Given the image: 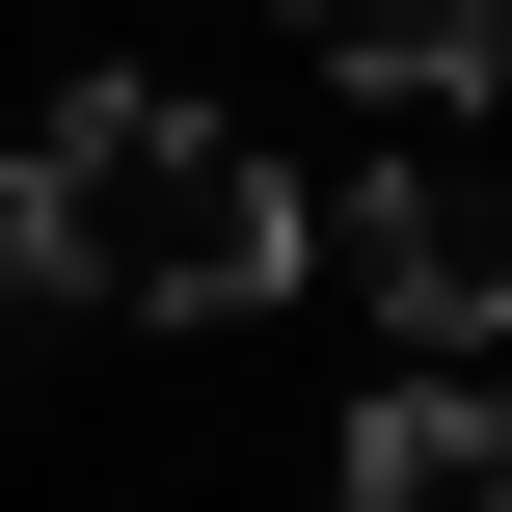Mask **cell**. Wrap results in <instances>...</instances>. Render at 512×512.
Returning <instances> with one entry per match:
<instances>
[{
    "mask_svg": "<svg viewBox=\"0 0 512 512\" xmlns=\"http://www.w3.org/2000/svg\"><path fill=\"white\" fill-rule=\"evenodd\" d=\"M0 243H27V297H108V324H243V297H297V189H270L189 81H81V108L0 162Z\"/></svg>",
    "mask_w": 512,
    "mask_h": 512,
    "instance_id": "obj_1",
    "label": "cell"
},
{
    "mask_svg": "<svg viewBox=\"0 0 512 512\" xmlns=\"http://www.w3.org/2000/svg\"><path fill=\"white\" fill-rule=\"evenodd\" d=\"M297 243L405 324V378H486V351H512V243L459 216V189H351V216H297Z\"/></svg>",
    "mask_w": 512,
    "mask_h": 512,
    "instance_id": "obj_2",
    "label": "cell"
},
{
    "mask_svg": "<svg viewBox=\"0 0 512 512\" xmlns=\"http://www.w3.org/2000/svg\"><path fill=\"white\" fill-rule=\"evenodd\" d=\"M324 512H512V378H378Z\"/></svg>",
    "mask_w": 512,
    "mask_h": 512,
    "instance_id": "obj_3",
    "label": "cell"
},
{
    "mask_svg": "<svg viewBox=\"0 0 512 512\" xmlns=\"http://www.w3.org/2000/svg\"><path fill=\"white\" fill-rule=\"evenodd\" d=\"M297 54H324L351 108H486L512 81V0H297Z\"/></svg>",
    "mask_w": 512,
    "mask_h": 512,
    "instance_id": "obj_4",
    "label": "cell"
}]
</instances>
